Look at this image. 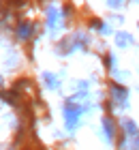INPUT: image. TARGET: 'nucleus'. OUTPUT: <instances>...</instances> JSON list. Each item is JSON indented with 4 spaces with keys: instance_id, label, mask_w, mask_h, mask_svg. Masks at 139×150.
I'll return each instance as SVG.
<instances>
[{
    "instance_id": "1",
    "label": "nucleus",
    "mask_w": 139,
    "mask_h": 150,
    "mask_svg": "<svg viewBox=\"0 0 139 150\" xmlns=\"http://www.w3.org/2000/svg\"><path fill=\"white\" fill-rule=\"evenodd\" d=\"M4 17H6V9H4V6H0V22H2Z\"/></svg>"
}]
</instances>
